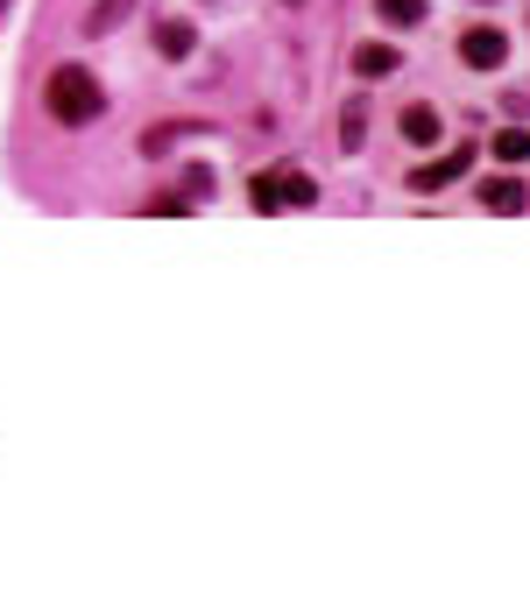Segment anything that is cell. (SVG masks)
<instances>
[{
  "label": "cell",
  "instance_id": "6da1fadb",
  "mask_svg": "<svg viewBox=\"0 0 530 607\" xmlns=\"http://www.w3.org/2000/svg\"><path fill=\"white\" fill-rule=\"evenodd\" d=\"M43 113H50L57 127H92L106 113V85L92 79L85 64H57L50 85H43Z\"/></svg>",
  "mask_w": 530,
  "mask_h": 607
},
{
  "label": "cell",
  "instance_id": "7a4b0ae2",
  "mask_svg": "<svg viewBox=\"0 0 530 607\" xmlns=\"http://www.w3.org/2000/svg\"><path fill=\"white\" fill-rule=\"evenodd\" d=\"M467 169H475V142L446 148L439 163H418V169H410V192H425V198H431V192H446V184H460Z\"/></svg>",
  "mask_w": 530,
  "mask_h": 607
},
{
  "label": "cell",
  "instance_id": "3957f363",
  "mask_svg": "<svg viewBox=\"0 0 530 607\" xmlns=\"http://www.w3.org/2000/svg\"><path fill=\"white\" fill-rule=\"evenodd\" d=\"M460 64H467V71H502V64H509V35H502L496 22H475V29L460 35Z\"/></svg>",
  "mask_w": 530,
  "mask_h": 607
},
{
  "label": "cell",
  "instance_id": "277c9868",
  "mask_svg": "<svg viewBox=\"0 0 530 607\" xmlns=\"http://www.w3.org/2000/svg\"><path fill=\"white\" fill-rule=\"evenodd\" d=\"M149 43H156L163 64H184V56L198 50V29L184 22V14H156V29H149Z\"/></svg>",
  "mask_w": 530,
  "mask_h": 607
},
{
  "label": "cell",
  "instance_id": "5b68a950",
  "mask_svg": "<svg viewBox=\"0 0 530 607\" xmlns=\"http://www.w3.org/2000/svg\"><path fill=\"white\" fill-rule=\"evenodd\" d=\"M396 135H404L410 148H439L446 142V121H439V106H404V113H396Z\"/></svg>",
  "mask_w": 530,
  "mask_h": 607
},
{
  "label": "cell",
  "instance_id": "8992f818",
  "mask_svg": "<svg viewBox=\"0 0 530 607\" xmlns=\"http://www.w3.org/2000/svg\"><path fill=\"white\" fill-rule=\"evenodd\" d=\"M269 192H276V205H318V177L283 163V169H269Z\"/></svg>",
  "mask_w": 530,
  "mask_h": 607
},
{
  "label": "cell",
  "instance_id": "52a82bcc",
  "mask_svg": "<svg viewBox=\"0 0 530 607\" xmlns=\"http://www.w3.org/2000/svg\"><path fill=\"white\" fill-rule=\"evenodd\" d=\"M404 71V56H396L389 43H354V79H368V85H383Z\"/></svg>",
  "mask_w": 530,
  "mask_h": 607
},
{
  "label": "cell",
  "instance_id": "ba28073f",
  "mask_svg": "<svg viewBox=\"0 0 530 607\" xmlns=\"http://www.w3.org/2000/svg\"><path fill=\"white\" fill-rule=\"evenodd\" d=\"M481 205H488V213H523V205H530V184L517 177V169H509V177L481 184Z\"/></svg>",
  "mask_w": 530,
  "mask_h": 607
},
{
  "label": "cell",
  "instance_id": "9c48e42d",
  "mask_svg": "<svg viewBox=\"0 0 530 607\" xmlns=\"http://www.w3.org/2000/svg\"><path fill=\"white\" fill-rule=\"evenodd\" d=\"M375 22H383V29H425L431 0H375Z\"/></svg>",
  "mask_w": 530,
  "mask_h": 607
},
{
  "label": "cell",
  "instance_id": "30bf717a",
  "mask_svg": "<svg viewBox=\"0 0 530 607\" xmlns=\"http://www.w3.org/2000/svg\"><path fill=\"white\" fill-rule=\"evenodd\" d=\"M121 14H135V0H92V14H85V35L100 43V35L121 29Z\"/></svg>",
  "mask_w": 530,
  "mask_h": 607
},
{
  "label": "cell",
  "instance_id": "8fae6325",
  "mask_svg": "<svg viewBox=\"0 0 530 607\" xmlns=\"http://www.w3.org/2000/svg\"><path fill=\"white\" fill-rule=\"evenodd\" d=\"M184 135H192V121H156V127L142 135V156H170V148H177Z\"/></svg>",
  "mask_w": 530,
  "mask_h": 607
},
{
  "label": "cell",
  "instance_id": "7c38bea8",
  "mask_svg": "<svg viewBox=\"0 0 530 607\" xmlns=\"http://www.w3.org/2000/svg\"><path fill=\"white\" fill-rule=\"evenodd\" d=\"M361 142H368V106H361V100H347V113H339V148L354 156Z\"/></svg>",
  "mask_w": 530,
  "mask_h": 607
},
{
  "label": "cell",
  "instance_id": "4fadbf2b",
  "mask_svg": "<svg viewBox=\"0 0 530 607\" xmlns=\"http://www.w3.org/2000/svg\"><path fill=\"white\" fill-rule=\"evenodd\" d=\"M496 156H502L509 169H517V163L530 156V127H502V135H496Z\"/></svg>",
  "mask_w": 530,
  "mask_h": 607
},
{
  "label": "cell",
  "instance_id": "5bb4252c",
  "mask_svg": "<svg viewBox=\"0 0 530 607\" xmlns=\"http://www.w3.org/2000/svg\"><path fill=\"white\" fill-rule=\"evenodd\" d=\"M205 198H213V169L192 163V169H184V205H205Z\"/></svg>",
  "mask_w": 530,
  "mask_h": 607
},
{
  "label": "cell",
  "instance_id": "9a60e30c",
  "mask_svg": "<svg viewBox=\"0 0 530 607\" xmlns=\"http://www.w3.org/2000/svg\"><path fill=\"white\" fill-rule=\"evenodd\" d=\"M8 14H14V0H0V22H8Z\"/></svg>",
  "mask_w": 530,
  "mask_h": 607
},
{
  "label": "cell",
  "instance_id": "2e32d148",
  "mask_svg": "<svg viewBox=\"0 0 530 607\" xmlns=\"http://www.w3.org/2000/svg\"><path fill=\"white\" fill-rule=\"evenodd\" d=\"M283 8H305V0H283Z\"/></svg>",
  "mask_w": 530,
  "mask_h": 607
}]
</instances>
